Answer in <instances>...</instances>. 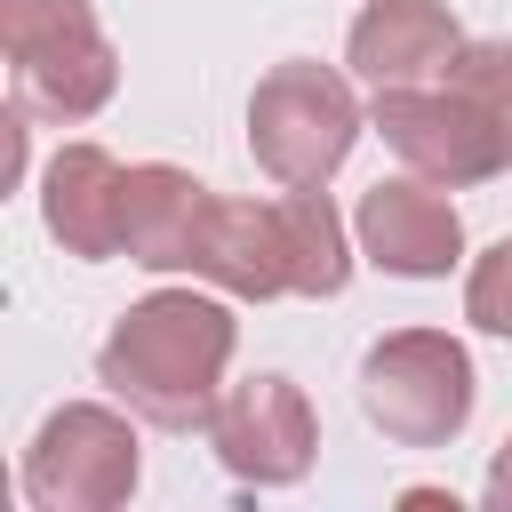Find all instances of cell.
Returning a JSON list of instances; mask_svg holds the SVG:
<instances>
[{
    "instance_id": "cell-9",
    "label": "cell",
    "mask_w": 512,
    "mask_h": 512,
    "mask_svg": "<svg viewBox=\"0 0 512 512\" xmlns=\"http://www.w3.org/2000/svg\"><path fill=\"white\" fill-rule=\"evenodd\" d=\"M40 216L64 240V256H120V224H128V168L104 144H64L40 176Z\"/></svg>"
},
{
    "instance_id": "cell-1",
    "label": "cell",
    "mask_w": 512,
    "mask_h": 512,
    "mask_svg": "<svg viewBox=\"0 0 512 512\" xmlns=\"http://www.w3.org/2000/svg\"><path fill=\"white\" fill-rule=\"evenodd\" d=\"M232 344H240V320L216 296L160 288L112 320L96 376L112 384V400H128V416H144L160 432H192L216 416V384H224Z\"/></svg>"
},
{
    "instance_id": "cell-16",
    "label": "cell",
    "mask_w": 512,
    "mask_h": 512,
    "mask_svg": "<svg viewBox=\"0 0 512 512\" xmlns=\"http://www.w3.org/2000/svg\"><path fill=\"white\" fill-rule=\"evenodd\" d=\"M488 512H512V440H504L496 464H488Z\"/></svg>"
},
{
    "instance_id": "cell-13",
    "label": "cell",
    "mask_w": 512,
    "mask_h": 512,
    "mask_svg": "<svg viewBox=\"0 0 512 512\" xmlns=\"http://www.w3.org/2000/svg\"><path fill=\"white\" fill-rule=\"evenodd\" d=\"M280 216V248H288V296H336L352 280V248H344V224L328 208V192H288L272 200Z\"/></svg>"
},
{
    "instance_id": "cell-5",
    "label": "cell",
    "mask_w": 512,
    "mask_h": 512,
    "mask_svg": "<svg viewBox=\"0 0 512 512\" xmlns=\"http://www.w3.org/2000/svg\"><path fill=\"white\" fill-rule=\"evenodd\" d=\"M136 488V432L120 408L72 400L24 448V496L40 512H112Z\"/></svg>"
},
{
    "instance_id": "cell-10",
    "label": "cell",
    "mask_w": 512,
    "mask_h": 512,
    "mask_svg": "<svg viewBox=\"0 0 512 512\" xmlns=\"http://www.w3.org/2000/svg\"><path fill=\"white\" fill-rule=\"evenodd\" d=\"M464 32L440 0H368L352 24V72L368 88H416V80H448Z\"/></svg>"
},
{
    "instance_id": "cell-4",
    "label": "cell",
    "mask_w": 512,
    "mask_h": 512,
    "mask_svg": "<svg viewBox=\"0 0 512 512\" xmlns=\"http://www.w3.org/2000/svg\"><path fill=\"white\" fill-rule=\"evenodd\" d=\"M0 48L16 64V88L32 112L48 120H88L104 112L120 64H112V40L96 24L88 0H0Z\"/></svg>"
},
{
    "instance_id": "cell-12",
    "label": "cell",
    "mask_w": 512,
    "mask_h": 512,
    "mask_svg": "<svg viewBox=\"0 0 512 512\" xmlns=\"http://www.w3.org/2000/svg\"><path fill=\"white\" fill-rule=\"evenodd\" d=\"M200 280H216L224 296H288V248H280V216L256 208V200H216L208 208V232H200V256H192Z\"/></svg>"
},
{
    "instance_id": "cell-7",
    "label": "cell",
    "mask_w": 512,
    "mask_h": 512,
    "mask_svg": "<svg viewBox=\"0 0 512 512\" xmlns=\"http://www.w3.org/2000/svg\"><path fill=\"white\" fill-rule=\"evenodd\" d=\"M208 448H216V464H224L232 480H248V488H288V480L312 472L320 432H312V408H304V392H296L288 376H248V384H232V392L216 400Z\"/></svg>"
},
{
    "instance_id": "cell-11",
    "label": "cell",
    "mask_w": 512,
    "mask_h": 512,
    "mask_svg": "<svg viewBox=\"0 0 512 512\" xmlns=\"http://www.w3.org/2000/svg\"><path fill=\"white\" fill-rule=\"evenodd\" d=\"M208 208L216 192L168 160H144L128 168V224H120V256L144 264V272H192L200 256V232H208Z\"/></svg>"
},
{
    "instance_id": "cell-2",
    "label": "cell",
    "mask_w": 512,
    "mask_h": 512,
    "mask_svg": "<svg viewBox=\"0 0 512 512\" xmlns=\"http://www.w3.org/2000/svg\"><path fill=\"white\" fill-rule=\"evenodd\" d=\"M352 136H360V104H352V88L328 64H304V56L296 64H272L256 80V96H248V152L288 192L328 184L344 168Z\"/></svg>"
},
{
    "instance_id": "cell-3",
    "label": "cell",
    "mask_w": 512,
    "mask_h": 512,
    "mask_svg": "<svg viewBox=\"0 0 512 512\" xmlns=\"http://www.w3.org/2000/svg\"><path fill=\"white\" fill-rule=\"evenodd\" d=\"M360 408L400 448H448L472 424V352L440 328H400L360 360Z\"/></svg>"
},
{
    "instance_id": "cell-14",
    "label": "cell",
    "mask_w": 512,
    "mask_h": 512,
    "mask_svg": "<svg viewBox=\"0 0 512 512\" xmlns=\"http://www.w3.org/2000/svg\"><path fill=\"white\" fill-rule=\"evenodd\" d=\"M448 88H464L480 104V120L496 128V144L512 160V40H464L448 64Z\"/></svg>"
},
{
    "instance_id": "cell-6",
    "label": "cell",
    "mask_w": 512,
    "mask_h": 512,
    "mask_svg": "<svg viewBox=\"0 0 512 512\" xmlns=\"http://www.w3.org/2000/svg\"><path fill=\"white\" fill-rule=\"evenodd\" d=\"M376 136L416 168V176H432V184H488V176H504L512 160H504V144H496V128L480 120V104L464 96V88H432V80H416V88H376Z\"/></svg>"
},
{
    "instance_id": "cell-8",
    "label": "cell",
    "mask_w": 512,
    "mask_h": 512,
    "mask_svg": "<svg viewBox=\"0 0 512 512\" xmlns=\"http://www.w3.org/2000/svg\"><path fill=\"white\" fill-rule=\"evenodd\" d=\"M360 256L400 280H440L464 256V216L432 176H392L360 192Z\"/></svg>"
},
{
    "instance_id": "cell-15",
    "label": "cell",
    "mask_w": 512,
    "mask_h": 512,
    "mask_svg": "<svg viewBox=\"0 0 512 512\" xmlns=\"http://www.w3.org/2000/svg\"><path fill=\"white\" fill-rule=\"evenodd\" d=\"M464 312H472V328L512 336V240H496V248L472 264V280H464Z\"/></svg>"
}]
</instances>
